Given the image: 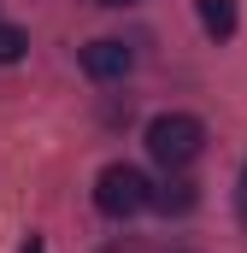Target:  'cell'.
<instances>
[{"label": "cell", "mask_w": 247, "mask_h": 253, "mask_svg": "<svg viewBox=\"0 0 247 253\" xmlns=\"http://www.w3.org/2000/svg\"><path fill=\"white\" fill-rule=\"evenodd\" d=\"M200 147H206V129H200V118H188V112H159L147 124V153L165 171H183Z\"/></svg>", "instance_id": "6da1fadb"}, {"label": "cell", "mask_w": 247, "mask_h": 253, "mask_svg": "<svg viewBox=\"0 0 247 253\" xmlns=\"http://www.w3.org/2000/svg\"><path fill=\"white\" fill-rule=\"evenodd\" d=\"M94 206L106 218H135L141 206H153V183L135 171V165H106L100 183H94Z\"/></svg>", "instance_id": "7a4b0ae2"}, {"label": "cell", "mask_w": 247, "mask_h": 253, "mask_svg": "<svg viewBox=\"0 0 247 253\" xmlns=\"http://www.w3.org/2000/svg\"><path fill=\"white\" fill-rule=\"evenodd\" d=\"M129 65H135V53H129L124 42H112V36H100V42L82 47V71H88L94 83H118V77H129Z\"/></svg>", "instance_id": "3957f363"}, {"label": "cell", "mask_w": 247, "mask_h": 253, "mask_svg": "<svg viewBox=\"0 0 247 253\" xmlns=\"http://www.w3.org/2000/svg\"><path fill=\"white\" fill-rule=\"evenodd\" d=\"M200 24L212 42H230L236 36V0H200Z\"/></svg>", "instance_id": "277c9868"}, {"label": "cell", "mask_w": 247, "mask_h": 253, "mask_svg": "<svg viewBox=\"0 0 247 253\" xmlns=\"http://www.w3.org/2000/svg\"><path fill=\"white\" fill-rule=\"evenodd\" d=\"M153 206H159L165 218H171V212H188V206H194V183H188V177H171V183H159V189H153Z\"/></svg>", "instance_id": "5b68a950"}, {"label": "cell", "mask_w": 247, "mask_h": 253, "mask_svg": "<svg viewBox=\"0 0 247 253\" xmlns=\"http://www.w3.org/2000/svg\"><path fill=\"white\" fill-rule=\"evenodd\" d=\"M24 47H30V36H24L18 24H0V65H18Z\"/></svg>", "instance_id": "8992f818"}, {"label": "cell", "mask_w": 247, "mask_h": 253, "mask_svg": "<svg viewBox=\"0 0 247 253\" xmlns=\"http://www.w3.org/2000/svg\"><path fill=\"white\" fill-rule=\"evenodd\" d=\"M236 212L247 218V165H242V194H236Z\"/></svg>", "instance_id": "52a82bcc"}, {"label": "cell", "mask_w": 247, "mask_h": 253, "mask_svg": "<svg viewBox=\"0 0 247 253\" xmlns=\"http://www.w3.org/2000/svg\"><path fill=\"white\" fill-rule=\"evenodd\" d=\"M18 253H47V248H41V236H30V242H24Z\"/></svg>", "instance_id": "ba28073f"}, {"label": "cell", "mask_w": 247, "mask_h": 253, "mask_svg": "<svg viewBox=\"0 0 247 253\" xmlns=\"http://www.w3.org/2000/svg\"><path fill=\"white\" fill-rule=\"evenodd\" d=\"M100 6H135V0H100Z\"/></svg>", "instance_id": "9c48e42d"}]
</instances>
